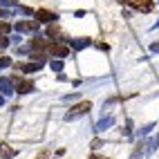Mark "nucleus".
I'll return each instance as SVG.
<instances>
[{
	"label": "nucleus",
	"instance_id": "obj_1",
	"mask_svg": "<svg viewBox=\"0 0 159 159\" xmlns=\"http://www.w3.org/2000/svg\"><path fill=\"white\" fill-rule=\"evenodd\" d=\"M119 2L137 9V11H143V14H148V11H152V9H155V2H152V0H119Z\"/></svg>",
	"mask_w": 159,
	"mask_h": 159
},
{
	"label": "nucleus",
	"instance_id": "obj_10",
	"mask_svg": "<svg viewBox=\"0 0 159 159\" xmlns=\"http://www.w3.org/2000/svg\"><path fill=\"white\" fill-rule=\"evenodd\" d=\"M9 31H11V25H9V23H0V36L9 34Z\"/></svg>",
	"mask_w": 159,
	"mask_h": 159
},
{
	"label": "nucleus",
	"instance_id": "obj_2",
	"mask_svg": "<svg viewBox=\"0 0 159 159\" xmlns=\"http://www.w3.org/2000/svg\"><path fill=\"white\" fill-rule=\"evenodd\" d=\"M36 20L38 23H56V14L49 9H38L36 11Z\"/></svg>",
	"mask_w": 159,
	"mask_h": 159
},
{
	"label": "nucleus",
	"instance_id": "obj_11",
	"mask_svg": "<svg viewBox=\"0 0 159 159\" xmlns=\"http://www.w3.org/2000/svg\"><path fill=\"white\" fill-rule=\"evenodd\" d=\"M47 157H49V150H40L36 159H47Z\"/></svg>",
	"mask_w": 159,
	"mask_h": 159
},
{
	"label": "nucleus",
	"instance_id": "obj_12",
	"mask_svg": "<svg viewBox=\"0 0 159 159\" xmlns=\"http://www.w3.org/2000/svg\"><path fill=\"white\" fill-rule=\"evenodd\" d=\"M9 45V40H7V36H0V47H7Z\"/></svg>",
	"mask_w": 159,
	"mask_h": 159
},
{
	"label": "nucleus",
	"instance_id": "obj_7",
	"mask_svg": "<svg viewBox=\"0 0 159 159\" xmlns=\"http://www.w3.org/2000/svg\"><path fill=\"white\" fill-rule=\"evenodd\" d=\"M34 90V81H20L18 83V94H27Z\"/></svg>",
	"mask_w": 159,
	"mask_h": 159
},
{
	"label": "nucleus",
	"instance_id": "obj_14",
	"mask_svg": "<svg viewBox=\"0 0 159 159\" xmlns=\"http://www.w3.org/2000/svg\"><path fill=\"white\" fill-rule=\"evenodd\" d=\"M0 103H2V99H0Z\"/></svg>",
	"mask_w": 159,
	"mask_h": 159
},
{
	"label": "nucleus",
	"instance_id": "obj_9",
	"mask_svg": "<svg viewBox=\"0 0 159 159\" xmlns=\"http://www.w3.org/2000/svg\"><path fill=\"white\" fill-rule=\"evenodd\" d=\"M18 29H23V31H29V29H36V23H20V25H16Z\"/></svg>",
	"mask_w": 159,
	"mask_h": 159
},
{
	"label": "nucleus",
	"instance_id": "obj_13",
	"mask_svg": "<svg viewBox=\"0 0 159 159\" xmlns=\"http://www.w3.org/2000/svg\"><path fill=\"white\" fill-rule=\"evenodd\" d=\"M5 65H9V58H0V67H5Z\"/></svg>",
	"mask_w": 159,
	"mask_h": 159
},
{
	"label": "nucleus",
	"instance_id": "obj_4",
	"mask_svg": "<svg viewBox=\"0 0 159 159\" xmlns=\"http://www.w3.org/2000/svg\"><path fill=\"white\" fill-rule=\"evenodd\" d=\"M47 34H49L52 40H63V29H61L58 23H52V25L47 27Z\"/></svg>",
	"mask_w": 159,
	"mask_h": 159
},
{
	"label": "nucleus",
	"instance_id": "obj_6",
	"mask_svg": "<svg viewBox=\"0 0 159 159\" xmlns=\"http://www.w3.org/2000/svg\"><path fill=\"white\" fill-rule=\"evenodd\" d=\"M49 54H54V56H67L70 54V47H65V45H52Z\"/></svg>",
	"mask_w": 159,
	"mask_h": 159
},
{
	"label": "nucleus",
	"instance_id": "obj_3",
	"mask_svg": "<svg viewBox=\"0 0 159 159\" xmlns=\"http://www.w3.org/2000/svg\"><path fill=\"white\" fill-rule=\"evenodd\" d=\"M92 110V103L90 101H83V103H79V105H74V108H70V114L67 116H79V114H85V112H90Z\"/></svg>",
	"mask_w": 159,
	"mask_h": 159
},
{
	"label": "nucleus",
	"instance_id": "obj_8",
	"mask_svg": "<svg viewBox=\"0 0 159 159\" xmlns=\"http://www.w3.org/2000/svg\"><path fill=\"white\" fill-rule=\"evenodd\" d=\"M16 67L23 72H34V70H40V63H18Z\"/></svg>",
	"mask_w": 159,
	"mask_h": 159
},
{
	"label": "nucleus",
	"instance_id": "obj_5",
	"mask_svg": "<svg viewBox=\"0 0 159 159\" xmlns=\"http://www.w3.org/2000/svg\"><path fill=\"white\" fill-rule=\"evenodd\" d=\"M14 155H16L14 148H9L5 141H0V157H2V159H11Z\"/></svg>",
	"mask_w": 159,
	"mask_h": 159
}]
</instances>
